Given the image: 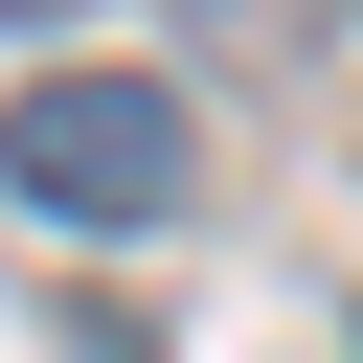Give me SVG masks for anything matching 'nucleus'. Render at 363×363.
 <instances>
[{
    "label": "nucleus",
    "instance_id": "f257e3e1",
    "mask_svg": "<svg viewBox=\"0 0 363 363\" xmlns=\"http://www.w3.org/2000/svg\"><path fill=\"white\" fill-rule=\"evenodd\" d=\"M0 182H23L45 227L136 250V227H182V204H204V113H182L159 68H45V91L0 113Z\"/></svg>",
    "mask_w": 363,
    "mask_h": 363
},
{
    "label": "nucleus",
    "instance_id": "f03ea898",
    "mask_svg": "<svg viewBox=\"0 0 363 363\" xmlns=\"http://www.w3.org/2000/svg\"><path fill=\"white\" fill-rule=\"evenodd\" d=\"M0 23H68V0H0Z\"/></svg>",
    "mask_w": 363,
    "mask_h": 363
}]
</instances>
